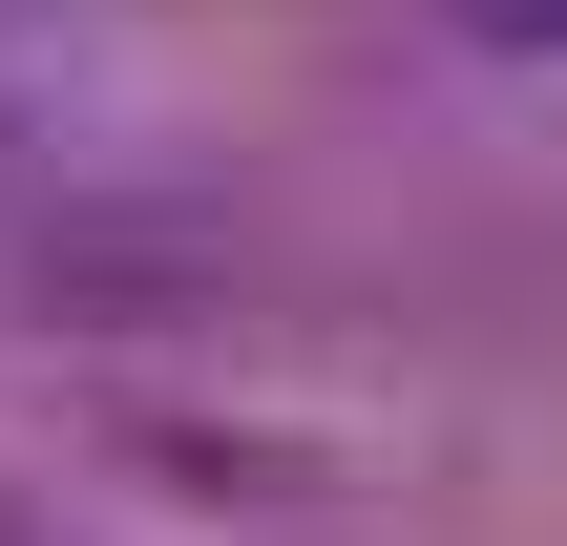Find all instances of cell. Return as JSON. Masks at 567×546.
<instances>
[{
	"mask_svg": "<svg viewBox=\"0 0 567 546\" xmlns=\"http://www.w3.org/2000/svg\"><path fill=\"white\" fill-rule=\"evenodd\" d=\"M463 42H505V63H567V0H463Z\"/></svg>",
	"mask_w": 567,
	"mask_h": 546,
	"instance_id": "1",
	"label": "cell"
}]
</instances>
